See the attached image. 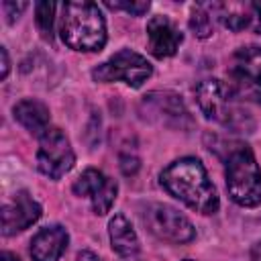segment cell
Returning a JSON list of instances; mask_svg holds the SVG:
<instances>
[{
	"label": "cell",
	"instance_id": "44dd1931",
	"mask_svg": "<svg viewBox=\"0 0 261 261\" xmlns=\"http://www.w3.org/2000/svg\"><path fill=\"white\" fill-rule=\"evenodd\" d=\"M27 6H29L27 2H18V4H14V2H4V10H6V16H8V22H12L14 16H18Z\"/></svg>",
	"mask_w": 261,
	"mask_h": 261
},
{
	"label": "cell",
	"instance_id": "52a82bcc",
	"mask_svg": "<svg viewBox=\"0 0 261 261\" xmlns=\"http://www.w3.org/2000/svg\"><path fill=\"white\" fill-rule=\"evenodd\" d=\"M75 163L73 149L69 145V139L63 135V130L51 126L39 143L37 151V167L41 173H45L51 179L63 177Z\"/></svg>",
	"mask_w": 261,
	"mask_h": 261
},
{
	"label": "cell",
	"instance_id": "4316f807",
	"mask_svg": "<svg viewBox=\"0 0 261 261\" xmlns=\"http://www.w3.org/2000/svg\"><path fill=\"white\" fill-rule=\"evenodd\" d=\"M184 261H194V259H184Z\"/></svg>",
	"mask_w": 261,
	"mask_h": 261
},
{
	"label": "cell",
	"instance_id": "ac0fdd59",
	"mask_svg": "<svg viewBox=\"0 0 261 261\" xmlns=\"http://www.w3.org/2000/svg\"><path fill=\"white\" fill-rule=\"evenodd\" d=\"M190 29L194 31V35H198L200 39H206L212 35V18L206 12L204 6H196L192 16H190Z\"/></svg>",
	"mask_w": 261,
	"mask_h": 261
},
{
	"label": "cell",
	"instance_id": "8992f818",
	"mask_svg": "<svg viewBox=\"0 0 261 261\" xmlns=\"http://www.w3.org/2000/svg\"><path fill=\"white\" fill-rule=\"evenodd\" d=\"M151 73H153V67L143 55H139L130 49H120L108 61L100 63L92 71V77L96 82H104V84L122 80L126 86L139 88Z\"/></svg>",
	"mask_w": 261,
	"mask_h": 261
},
{
	"label": "cell",
	"instance_id": "ba28073f",
	"mask_svg": "<svg viewBox=\"0 0 261 261\" xmlns=\"http://www.w3.org/2000/svg\"><path fill=\"white\" fill-rule=\"evenodd\" d=\"M143 220L155 237L169 243H190L196 237L192 222L179 210L167 204H149L143 212Z\"/></svg>",
	"mask_w": 261,
	"mask_h": 261
},
{
	"label": "cell",
	"instance_id": "d6986e66",
	"mask_svg": "<svg viewBox=\"0 0 261 261\" xmlns=\"http://www.w3.org/2000/svg\"><path fill=\"white\" fill-rule=\"evenodd\" d=\"M108 8H114V10H124V12H128V14H133V16H141V14H145L147 10H149V2L147 0H143V2H124V0H118V2H104Z\"/></svg>",
	"mask_w": 261,
	"mask_h": 261
},
{
	"label": "cell",
	"instance_id": "cb8c5ba5",
	"mask_svg": "<svg viewBox=\"0 0 261 261\" xmlns=\"http://www.w3.org/2000/svg\"><path fill=\"white\" fill-rule=\"evenodd\" d=\"M251 10L255 12V18H257V31L261 33V2H253V4H251Z\"/></svg>",
	"mask_w": 261,
	"mask_h": 261
},
{
	"label": "cell",
	"instance_id": "5bb4252c",
	"mask_svg": "<svg viewBox=\"0 0 261 261\" xmlns=\"http://www.w3.org/2000/svg\"><path fill=\"white\" fill-rule=\"evenodd\" d=\"M14 118L33 135H37L39 139L51 128L49 126V108L39 102V100H33V98H27V100H20L16 106H14Z\"/></svg>",
	"mask_w": 261,
	"mask_h": 261
},
{
	"label": "cell",
	"instance_id": "2e32d148",
	"mask_svg": "<svg viewBox=\"0 0 261 261\" xmlns=\"http://www.w3.org/2000/svg\"><path fill=\"white\" fill-rule=\"evenodd\" d=\"M247 8H251V4ZM247 8H243L241 4H216V10H218L222 24L230 31H241L249 24L251 16H249Z\"/></svg>",
	"mask_w": 261,
	"mask_h": 261
},
{
	"label": "cell",
	"instance_id": "9a60e30c",
	"mask_svg": "<svg viewBox=\"0 0 261 261\" xmlns=\"http://www.w3.org/2000/svg\"><path fill=\"white\" fill-rule=\"evenodd\" d=\"M108 232H110V243L112 249L120 255V257H133L139 253L141 245H139V237L135 232V228L130 226V222L124 218V214H114L108 222Z\"/></svg>",
	"mask_w": 261,
	"mask_h": 261
},
{
	"label": "cell",
	"instance_id": "484cf974",
	"mask_svg": "<svg viewBox=\"0 0 261 261\" xmlns=\"http://www.w3.org/2000/svg\"><path fill=\"white\" fill-rule=\"evenodd\" d=\"M0 261H20L16 253H10V251H2L0 255Z\"/></svg>",
	"mask_w": 261,
	"mask_h": 261
},
{
	"label": "cell",
	"instance_id": "7402d4cb",
	"mask_svg": "<svg viewBox=\"0 0 261 261\" xmlns=\"http://www.w3.org/2000/svg\"><path fill=\"white\" fill-rule=\"evenodd\" d=\"M0 55H2V80H6V75H8V67H10L6 47H0Z\"/></svg>",
	"mask_w": 261,
	"mask_h": 261
},
{
	"label": "cell",
	"instance_id": "7c38bea8",
	"mask_svg": "<svg viewBox=\"0 0 261 261\" xmlns=\"http://www.w3.org/2000/svg\"><path fill=\"white\" fill-rule=\"evenodd\" d=\"M147 39H149V51L157 59H163V57H171L177 51V47L184 41V35L173 27V22L167 16L157 14L147 22Z\"/></svg>",
	"mask_w": 261,
	"mask_h": 261
},
{
	"label": "cell",
	"instance_id": "d4e9b609",
	"mask_svg": "<svg viewBox=\"0 0 261 261\" xmlns=\"http://www.w3.org/2000/svg\"><path fill=\"white\" fill-rule=\"evenodd\" d=\"M251 261H261V241L251 249Z\"/></svg>",
	"mask_w": 261,
	"mask_h": 261
},
{
	"label": "cell",
	"instance_id": "30bf717a",
	"mask_svg": "<svg viewBox=\"0 0 261 261\" xmlns=\"http://www.w3.org/2000/svg\"><path fill=\"white\" fill-rule=\"evenodd\" d=\"M73 192L77 196H88L92 200V208L96 214H106L116 200L118 186L114 179H110L102 171L90 167L75 179Z\"/></svg>",
	"mask_w": 261,
	"mask_h": 261
},
{
	"label": "cell",
	"instance_id": "e0dca14e",
	"mask_svg": "<svg viewBox=\"0 0 261 261\" xmlns=\"http://www.w3.org/2000/svg\"><path fill=\"white\" fill-rule=\"evenodd\" d=\"M35 12H37V27L43 33L45 39L51 41L53 37V12H55V4L53 2H37L35 4Z\"/></svg>",
	"mask_w": 261,
	"mask_h": 261
},
{
	"label": "cell",
	"instance_id": "9c48e42d",
	"mask_svg": "<svg viewBox=\"0 0 261 261\" xmlns=\"http://www.w3.org/2000/svg\"><path fill=\"white\" fill-rule=\"evenodd\" d=\"M141 114L147 120H153L171 128H190L192 116L184 106L181 98L173 92H151L141 102Z\"/></svg>",
	"mask_w": 261,
	"mask_h": 261
},
{
	"label": "cell",
	"instance_id": "4fadbf2b",
	"mask_svg": "<svg viewBox=\"0 0 261 261\" xmlns=\"http://www.w3.org/2000/svg\"><path fill=\"white\" fill-rule=\"evenodd\" d=\"M69 243V234L63 226L53 224L41 228L31 241V257L35 261H57Z\"/></svg>",
	"mask_w": 261,
	"mask_h": 261
},
{
	"label": "cell",
	"instance_id": "277c9868",
	"mask_svg": "<svg viewBox=\"0 0 261 261\" xmlns=\"http://www.w3.org/2000/svg\"><path fill=\"white\" fill-rule=\"evenodd\" d=\"M237 94L220 80H202L196 86V102L208 120L220 122L230 128H243L247 112L237 104Z\"/></svg>",
	"mask_w": 261,
	"mask_h": 261
},
{
	"label": "cell",
	"instance_id": "ffe728a7",
	"mask_svg": "<svg viewBox=\"0 0 261 261\" xmlns=\"http://www.w3.org/2000/svg\"><path fill=\"white\" fill-rule=\"evenodd\" d=\"M120 169L124 175H135L139 169V159L135 155H120Z\"/></svg>",
	"mask_w": 261,
	"mask_h": 261
},
{
	"label": "cell",
	"instance_id": "3957f363",
	"mask_svg": "<svg viewBox=\"0 0 261 261\" xmlns=\"http://www.w3.org/2000/svg\"><path fill=\"white\" fill-rule=\"evenodd\" d=\"M226 190L239 206L261 204V169L247 145L232 149L226 159Z\"/></svg>",
	"mask_w": 261,
	"mask_h": 261
},
{
	"label": "cell",
	"instance_id": "7a4b0ae2",
	"mask_svg": "<svg viewBox=\"0 0 261 261\" xmlns=\"http://www.w3.org/2000/svg\"><path fill=\"white\" fill-rule=\"evenodd\" d=\"M59 35L69 49L100 51L106 45V22L98 4L88 0L65 2Z\"/></svg>",
	"mask_w": 261,
	"mask_h": 261
},
{
	"label": "cell",
	"instance_id": "5b68a950",
	"mask_svg": "<svg viewBox=\"0 0 261 261\" xmlns=\"http://www.w3.org/2000/svg\"><path fill=\"white\" fill-rule=\"evenodd\" d=\"M228 75L232 82L230 88L239 98L261 104V47L249 45L237 49Z\"/></svg>",
	"mask_w": 261,
	"mask_h": 261
},
{
	"label": "cell",
	"instance_id": "6da1fadb",
	"mask_svg": "<svg viewBox=\"0 0 261 261\" xmlns=\"http://www.w3.org/2000/svg\"><path fill=\"white\" fill-rule=\"evenodd\" d=\"M161 186L186 206L202 214H214L220 206L218 194L208 179V173L200 159L181 157L167 165L159 175Z\"/></svg>",
	"mask_w": 261,
	"mask_h": 261
},
{
	"label": "cell",
	"instance_id": "603a6c76",
	"mask_svg": "<svg viewBox=\"0 0 261 261\" xmlns=\"http://www.w3.org/2000/svg\"><path fill=\"white\" fill-rule=\"evenodd\" d=\"M77 261H102V259L92 251H80L77 253Z\"/></svg>",
	"mask_w": 261,
	"mask_h": 261
},
{
	"label": "cell",
	"instance_id": "8fae6325",
	"mask_svg": "<svg viewBox=\"0 0 261 261\" xmlns=\"http://www.w3.org/2000/svg\"><path fill=\"white\" fill-rule=\"evenodd\" d=\"M41 204L33 200V196L27 190H18L2 206V234L10 237L29 228L33 222L41 218Z\"/></svg>",
	"mask_w": 261,
	"mask_h": 261
}]
</instances>
